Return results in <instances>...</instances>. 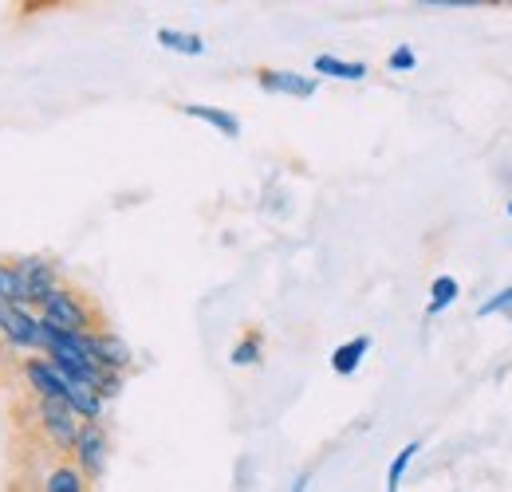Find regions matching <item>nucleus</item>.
I'll list each match as a JSON object with an SVG mask.
<instances>
[{"label": "nucleus", "mask_w": 512, "mask_h": 492, "mask_svg": "<svg viewBox=\"0 0 512 492\" xmlns=\"http://www.w3.org/2000/svg\"><path fill=\"white\" fill-rule=\"evenodd\" d=\"M505 213H509V217H512V201H509V205H505Z\"/></svg>", "instance_id": "nucleus-21"}, {"label": "nucleus", "mask_w": 512, "mask_h": 492, "mask_svg": "<svg viewBox=\"0 0 512 492\" xmlns=\"http://www.w3.org/2000/svg\"><path fill=\"white\" fill-rule=\"evenodd\" d=\"M16 374L24 382V398H40V402H64L67 378L52 367L44 355H28L16 363Z\"/></svg>", "instance_id": "nucleus-5"}, {"label": "nucleus", "mask_w": 512, "mask_h": 492, "mask_svg": "<svg viewBox=\"0 0 512 492\" xmlns=\"http://www.w3.org/2000/svg\"><path fill=\"white\" fill-rule=\"evenodd\" d=\"M16 276H20V288H24V304L32 311L64 284V272L52 256H16Z\"/></svg>", "instance_id": "nucleus-4"}, {"label": "nucleus", "mask_w": 512, "mask_h": 492, "mask_svg": "<svg viewBox=\"0 0 512 492\" xmlns=\"http://www.w3.org/2000/svg\"><path fill=\"white\" fill-rule=\"evenodd\" d=\"M316 75H331V79H343V83H359V79H367L371 71H367V63L359 60H339V56H316Z\"/></svg>", "instance_id": "nucleus-11"}, {"label": "nucleus", "mask_w": 512, "mask_h": 492, "mask_svg": "<svg viewBox=\"0 0 512 492\" xmlns=\"http://www.w3.org/2000/svg\"><path fill=\"white\" fill-rule=\"evenodd\" d=\"M0 347L12 355H40L44 351L40 315L20 304H0Z\"/></svg>", "instance_id": "nucleus-2"}, {"label": "nucleus", "mask_w": 512, "mask_h": 492, "mask_svg": "<svg viewBox=\"0 0 512 492\" xmlns=\"http://www.w3.org/2000/svg\"><path fill=\"white\" fill-rule=\"evenodd\" d=\"M292 492H308V473H300V477L292 481Z\"/></svg>", "instance_id": "nucleus-20"}, {"label": "nucleus", "mask_w": 512, "mask_h": 492, "mask_svg": "<svg viewBox=\"0 0 512 492\" xmlns=\"http://www.w3.org/2000/svg\"><path fill=\"white\" fill-rule=\"evenodd\" d=\"M229 363H233V367H256V363H260V331H249V335H241V343L233 347Z\"/></svg>", "instance_id": "nucleus-16"}, {"label": "nucleus", "mask_w": 512, "mask_h": 492, "mask_svg": "<svg viewBox=\"0 0 512 492\" xmlns=\"http://www.w3.org/2000/svg\"><path fill=\"white\" fill-rule=\"evenodd\" d=\"M0 304H24V288H20V276H16V256H4L0 252Z\"/></svg>", "instance_id": "nucleus-13"}, {"label": "nucleus", "mask_w": 512, "mask_h": 492, "mask_svg": "<svg viewBox=\"0 0 512 492\" xmlns=\"http://www.w3.org/2000/svg\"><path fill=\"white\" fill-rule=\"evenodd\" d=\"M40 323H48V327H56V331H75V335H91V331H99V327H107V319H103V308L83 292V288H75V284H60L40 308Z\"/></svg>", "instance_id": "nucleus-1"}, {"label": "nucleus", "mask_w": 512, "mask_h": 492, "mask_svg": "<svg viewBox=\"0 0 512 492\" xmlns=\"http://www.w3.org/2000/svg\"><path fill=\"white\" fill-rule=\"evenodd\" d=\"M44 492H95V485L79 473L71 457H52L44 469Z\"/></svg>", "instance_id": "nucleus-8"}, {"label": "nucleus", "mask_w": 512, "mask_h": 492, "mask_svg": "<svg viewBox=\"0 0 512 492\" xmlns=\"http://www.w3.org/2000/svg\"><path fill=\"white\" fill-rule=\"evenodd\" d=\"M457 296H461L457 276H438V280L430 284V304H426V311H430V315H442L446 308L457 304Z\"/></svg>", "instance_id": "nucleus-15"}, {"label": "nucleus", "mask_w": 512, "mask_h": 492, "mask_svg": "<svg viewBox=\"0 0 512 492\" xmlns=\"http://www.w3.org/2000/svg\"><path fill=\"white\" fill-rule=\"evenodd\" d=\"M418 453H422V441H406V445L394 453V461H390V469H386V492L402 489V477H406V469L414 465Z\"/></svg>", "instance_id": "nucleus-14"}, {"label": "nucleus", "mask_w": 512, "mask_h": 492, "mask_svg": "<svg viewBox=\"0 0 512 492\" xmlns=\"http://www.w3.org/2000/svg\"><path fill=\"white\" fill-rule=\"evenodd\" d=\"M123 386H127V374H115V370H103V378L95 382V394H99L103 402H115V398L123 394Z\"/></svg>", "instance_id": "nucleus-17"}, {"label": "nucleus", "mask_w": 512, "mask_h": 492, "mask_svg": "<svg viewBox=\"0 0 512 492\" xmlns=\"http://www.w3.org/2000/svg\"><path fill=\"white\" fill-rule=\"evenodd\" d=\"M505 311H512V284L509 288H501V292H493L481 308H477V319H489V315H505Z\"/></svg>", "instance_id": "nucleus-18"}, {"label": "nucleus", "mask_w": 512, "mask_h": 492, "mask_svg": "<svg viewBox=\"0 0 512 492\" xmlns=\"http://www.w3.org/2000/svg\"><path fill=\"white\" fill-rule=\"evenodd\" d=\"M256 83L268 95H292V99H312L320 91V79L316 75H300V71H284V67H260L256 71Z\"/></svg>", "instance_id": "nucleus-7"}, {"label": "nucleus", "mask_w": 512, "mask_h": 492, "mask_svg": "<svg viewBox=\"0 0 512 492\" xmlns=\"http://www.w3.org/2000/svg\"><path fill=\"white\" fill-rule=\"evenodd\" d=\"M178 111H182V115H190V119H197V123L221 130L225 138H241V119H237V115H229V111H221V107H205V103H182Z\"/></svg>", "instance_id": "nucleus-10"}, {"label": "nucleus", "mask_w": 512, "mask_h": 492, "mask_svg": "<svg viewBox=\"0 0 512 492\" xmlns=\"http://www.w3.org/2000/svg\"><path fill=\"white\" fill-rule=\"evenodd\" d=\"M91 359L103 370H115V374H130V370H134V351H130V343L119 331H111V327L91 331Z\"/></svg>", "instance_id": "nucleus-6"}, {"label": "nucleus", "mask_w": 512, "mask_h": 492, "mask_svg": "<svg viewBox=\"0 0 512 492\" xmlns=\"http://www.w3.org/2000/svg\"><path fill=\"white\" fill-rule=\"evenodd\" d=\"M71 461L79 465V473L99 485L103 473H107V461H111V433L103 422H83L79 437H75V449H71Z\"/></svg>", "instance_id": "nucleus-3"}, {"label": "nucleus", "mask_w": 512, "mask_h": 492, "mask_svg": "<svg viewBox=\"0 0 512 492\" xmlns=\"http://www.w3.org/2000/svg\"><path fill=\"white\" fill-rule=\"evenodd\" d=\"M386 67H390V71H398V75H406V71H414V67H418V56H414V48H406V44H402V48H394V52L386 56Z\"/></svg>", "instance_id": "nucleus-19"}, {"label": "nucleus", "mask_w": 512, "mask_h": 492, "mask_svg": "<svg viewBox=\"0 0 512 492\" xmlns=\"http://www.w3.org/2000/svg\"><path fill=\"white\" fill-rule=\"evenodd\" d=\"M158 44L166 52H178V56H205V40L197 32H178V28H158Z\"/></svg>", "instance_id": "nucleus-12"}, {"label": "nucleus", "mask_w": 512, "mask_h": 492, "mask_svg": "<svg viewBox=\"0 0 512 492\" xmlns=\"http://www.w3.org/2000/svg\"><path fill=\"white\" fill-rule=\"evenodd\" d=\"M367 351H371V335H355V339H347V343H339V347L331 351V370H335L339 378H351L355 370L363 367V359H367Z\"/></svg>", "instance_id": "nucleus-9"}]
</instances>
